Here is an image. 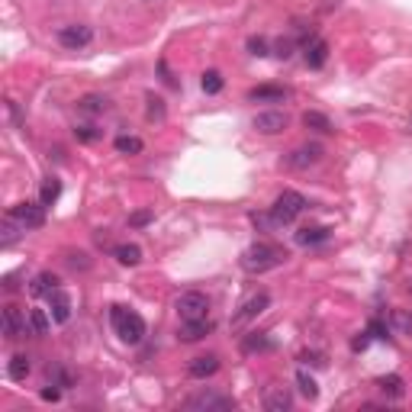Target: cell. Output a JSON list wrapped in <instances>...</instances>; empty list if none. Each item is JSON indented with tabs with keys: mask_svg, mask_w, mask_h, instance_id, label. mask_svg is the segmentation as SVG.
Returning <instances> with one entry per match:
<instances>
[{
	"mask_svg": "<svg viewBox=\"0 0 412 412\" xmlns=\"http://www.w3.org/2000/svg\"><path fill=\"white\" fill-rule=\"evenodd\" d=\"M287 261V252L281 245H271V242H254L242 252V268L248 274H264V271H274Z\"/></svg>",
	"mask_w": 412,
	"mask_h": 412,
	"instance_id": "obj_1",
	"label": "cell"
},
{
	"mask_svg": "<svg viewBox=\"0 0 412 412\" xmlns=\"http://www.w3.org/2000/svg\"><path fill=\"white\" fill-rule=\"evenodd\" d=\"M110 322H113V332H116L120 341H126V345H139L142 338H145V319H142L135 309L113 306L110 309Z\"/></svg>",
	"mask_w": 412,
	"mask_h": 412,
	"instance_id": "obj_2",
	"label": "cell"
},
{
	"mask_svg": "<svg viewBox=\"0 0 412 412\" xmlns=\"http://www.w3.org/2000/svg\"><path fill=\"white\" fill-rule=\"evenodd\" d=\"M303 209H306V197L297 194V190H283L281 197L274 200L271 216L277 225H290V223H297V216H300Z\"/></svg>",
	"mask_w": 412,
	"mask_h": 412,
	"instance_id": "obj_3",
	"label": "cell"
},
{
	"mask_svg": "<svg viewBox=\"0 0 412 412\" xmlns=\"http://www.w3.org/2000/svg\"><path fill=\"white\" fill-rule=\"evenodd\" d=\"M322 155H326V149H322L319 142H303V145H297V149L283 158V165H287L290 171H309L312 165L322 161Z\"/></svg>",
	"mask_w": 412,
	"mask_h": 412,
	"instance_id": "obj_4",
	"label": "cell"
},
{
	"mask_svg": "<svg viewBox=\"0 0 412 412\" xmlns=\"http://www.w3.org/2000/svg\"><path fill=\"white\" fill-rule=\"evenodd\" d=\"M268 306H271V293H268V290L252 293V297H248V300L238 306V312L232 316V328H245L248 322H254V319L261 316Z\"/></svg>",
	"mask_w": 412,
	"mask_h": 412,
	"instance_id": "obj_5",
	"label": "cell"
},
{
	"mask_svg": "<svg viewBox=\"0 0 412 412\" xmlns=\"http://www.w3.org/2000/svg\"><path fill=\"white\" fill-rule=\"evenodd\" d=\"M187 409H197V412H225V409H235V400L232 396H223V393H213V390H203V393L190 396Z\"/></svg>",
	"mask_w": 412,
	"mask_h": 412,
	"instance_id": "obj_6",
	"label": "cell"
},
{
	"mask_svg": "<svg viewBox=\"0 0 412 412\" xmlns=\"http://www.w3.org/2000/svg\"><path fill=\"white\" fill-rule=\"evenodd\" d=\"M10 216L17 219L23 229H42L46 225V203H17L10 209Z\"/></svg>",
	"mask_w": 412,
	"mask_h": 412,
	"instance_id": "obj_7",
	"label": "cell"
},
{
	"mask_svg": "<svg viewBox=\"0 0 412 412\" xmlns=\"http://www.w3.org/2000/svg\"><path fill=\"white\" fill-rule=\"evenodd\" d=\"M206 309H209V300H206V293L200 290H187L178 297V316L180 319H203Z\"/></svg>",
	"mask_w": 412,
	"mask_h": 412,
	"instance_id": "obj_8",
	"label": "cell"
},
{
	"mask_svg": "<svg viewBox=\"0 0 412 412\" xmlns=\"http://www.w3.org/2000/svg\"><path fill=\"white\" fill-rule=\"evenodd\" d=\"M0 332H3V338H10V341H17V338L26 335V319H23V312H19L17 306H3Z\"/></svg>",
	"mask_w": 412,
	"mask_h": 412,
	"instance_id": "obj_9",
	"label": "cell"
},
{
	"mask_svg": "<svg viewBox=\"0 0 412 412\" xmlns=\"http://www.w3.org/2000/svg\"><path fill=\"white\" fill-rule=\"evenodd\" d=\"M91 39H94V29L91 26H81V23H77V26H62L58 29V42H62V46L65 48H84V46H91Z\"/></svg>",
	"mask_w": 412,
	"mask_h": 412,
	"instance_id": "obj_10",
	"label": "cell"
},
{
	"mask_svg": "<svg viewBox=\"0 0 412 412\" xmlns=\"http://www.w3.org/2000/svg\"><path fill=\"white\" fill-rule=\"evenodd\" d=\"M254 129L264 132V135H277V132L287 129V113L281 110H264L254 116Z\"/></svg>",
	"mask_w": 412,
	"mask_h": 412,
	"instance_id": "obj_11",
	"label": "cell"
},
{
	"mask_svg": "<svg viewBox=\"0 0 412 412\" xmlns=\"http://www.w3.org/2000/svg\"><path fill=\"white\" fill-rule=\"evenodd\" d=\"M213 332V322L209 319H180V341H200Z\"/></svg>",
	"mask_w": 412,
	"mask_h": 412,
	"instance_id": "obj_12",
	"label": "cell"
},
{
	"mask_svg": "<svg viewBox=\"0 0 412 412\" xmlns=\"http://www.w3.org/2000/svg\"><path fill=\"white\" fill-rule=\"evenodd\" d=\"M48 312H52V319H55L58 326H65L68 319H71V297L62 287L55 293H48Z\"/></svg>",
	"mask_w": 412,
	"mask_h": 412,
	"instance_id": "obj_13",
	"label": "cell"
},
{
	"mask_svg": "<svg viewBox=\"0 0 412 412\" xmlns=\"http://www.w3.org/2000/svg\"><path fill=\"white\" fill-rule=\"evenodd\" d=\"M293 406V396L287 386H268L264 390V409L268 412H287Z\"/></svg>",
	"mask_w": 412,
	"mask_h": 412,
	"instance_id": "obj_14",
	"label": "cell"
},
{
	"mask_svg": "<svg viewBox=\"0 0 412 412\" xmlns=\"http://www.w3.org/2000/svg\"><path fill=\"white\" fill-rule=\"evenodd\" d=\"M216 371H219V357L216 355H200L187 364V374L194 377V380H206V377H213Z\"/></svg>",
	"mask_w": 412,
	"mask_h": 412,
	"instance_id": "obj_15",
	"label": "cell"
},
{
	"mask_svg": "<svg viewBox=\"0 0 412 412\" xmlns=\"http://www.w3.org/2000/svg\"><path fill=\"white\" fill-rule=\"evenodd\" d=\"M303 55H306V65L309 68H322L328 62V42H326V39H306Z\"/></svg>",
	"mask_w": 412,
	"mask_h": 412,
	"instance_id": "obj_16",
	"label": "cell"
},
{
	"mask_svg": "<svg viewBox=\"0 0 412 412\" xmlns=\"http://www.w3.org/2000/svg\"><path fill=\"white\" fill-rule=\"evenodd\" d=\"M248 100L252 103H281V100H287V91H283V87H274V84H261V87H252V91H248Z\"/></svg>",
	"mask_w": 412,
	"mask_h": 412,
	"instance_id": "obj_17",
	"label": "cell"
},
{
	"mask_svg": "<svg viewBox=\"0 0 412 412\" xmlns=\"http://www.w3.org/2000/svg\"><path fill=\"white\" fill-rule=\"evenodd\" d=\"M58 277L52 271H42V274H36V277H32V283H29V293H32V297H48V293H55L58 290Z\"/></svg>",
	"mask_w": 412,
	"mask_h": 412,
	"instance_id": "obj_18",
	"label": "cell"
},
{
	"mask_svg": "<svg viewBox=\"0 0 412 412\" xmlns=\"http://www.w3.org/2000/svg\"><path fill=\"white\" fill-rule=\"evenodd\" d=\"M377 386H380V393L390 396V400H403L406 396V384H403V377L400 374H386L377 380Z\"/></svg>",
	"mask_w": 412,
	"mask_h": 412,
	"instance_id": "obj_19",
	"label": "cell"
},
{
	"mask_svg": "<svg viewBox=\"0 0 412 412\" xmlns=\"http://www.w3.org/2000/svg\"><path fill=\"white\" fill-rule=\"evenodd\" d=\"M242 351L245 355H254V351H274V341L264 332H248L242 338Z\"/></svg>",
	"mask_w": 412,
	"mask_h": 412,
	"instance_id": "obj_20",
	"label": "cell"
},
{
	"mask_svg": "<svg viewBox=\"0 0 412 412\" xmlns=\"http://www.w3.org/2000/svg\"><path fill=\"white\" fill-rule=\"evenodd\" d=\"M390 328H393L396 335L412 338V312L409 309H393V312H390Z\"/></svg>",
	"mask_w": 412,
	"mask_h": 412,
	"instance_id": "obj_21",
	"label": "cell"
},
{
	"mask_svg": "<svg viewBox=\"0 0 412 412\" xmlns=\"http://www.w3.org/2000/svg\"><path fill=\"white\" fill-rule=\"evenodd\" d=\"M113 258L122 264V268H135L142 261V248L139 245H116L113 248Z\"/></svg>",
	"mask_w": 412,
	"mask_h": 412,
	"instance_id": "obj_22",
	"label": "cell"
},
{
	"mask_svg": "<svg viewBox=\"0 0 412 412\" xmlns=\"http://www.w3.org/2000/svg\"><path fill=\"white\" fill-rule=\"evenodd\" d=\"M303 126H306V129H316V132H335L332 120H328L326 113H319V110H306V113H303Z\"/></svg>",
	"mask_w": 412,
	"mask_h": 412,
	"instance_id": "obj_23",
	"label": "cell"
},
{
	"mask_svg": "<svg viewBox=\"0 0 412 412\" xmlns=\"http://www.w3.org/2000/svg\"><path fill=\"white\" fill-rule=\"evenodd\" d=\"M106 106H110V100H106V97H100V94H87V97H81V100H77V110L87 113V116L106 113Z\"/></svg>",
	"mask_w": 412,
	"mask_h": 412,
	"instance_id": "obj_24",
	"label": "cell"
},
{
	"mask_svg": "<svg viewBox=\"0 0 412 412\" xmlns=\"http://www.w3.org/2000/svg\"><path fill=\"white\" fill-rule=\"evenodd\" d=\"M19 232H26V229H23V225H19L17 219L7 213V216H3V225H0V245H3V248H10V245L17 242Z\"/></svg>",
	"mask_w": 412,
	"mask_h": 412,
	"instance_id": "obj_25",
	"label": "cell"
},
{
	"mask_svg": "<svg viewBox=\"0 0 412 412\" xmlns=\"http://www.w3.org/2000/svg\"><path fill=\"white\" fill-rule=\"evenodd\" d=\"M52 322H55V319L48 316L46 309H29V326H32L36 335H46L48 328H52Z\"/></svg>",
	"mask_w": 412,
	"mask_h": 412,
	"instance_id": "obj_26",
	"label": "cell"
},
{
	"mask_svg": "<svg viewBox=\"0 0 412 412\" xmlns=\"http://www.w3.org/2000/svg\"><path fill=\"white\" fill-rule=\"evenodd\" d=\"M326 238H328L326 225H312V229H300L297 232V242L300 245H319V242H326Z\"/></svg>",
	"mask_w": 412,
	"mask_h": 412,
	"instance_id": "obj_27",
	"label": "cell"
},
{
	"mask_svg": "<svg viewBox=\"0 0 412 412\" xmlns=\"http://www.w3.org/2000/svg\"><path fill=\"white\" fill-rule=\"evenodd\" d=\"M7 374H10V380H26L29 357L26 355H13V357H10V364H7Z\"/></svg>",
	"mask_w": 412,
	"mask_h": 412,
	"instance_id": "obj_28",
	"label": "cell"
},
{
	"mask_svg": "<svg viewBox=\"0 0 412 412\" xmlns=\"http://www.w3.org/2000/svg\"><path fill=\"white\" fill-rule=\"evenodd\" d=\"M113 145H116V151H120V155H142V149H145V145H142V139H135V135H120Z\"/></svg>",
	"mask_w": 412,
	"mask_h": 412,
	"instance_id": "obj_29",
	"label": "cell"
},
{
	"mask_svg": "<svg viewBox=\"0 0 412 412\" xmlns=\"http://www.w3.org/2000/svg\"><path fill=\"white\" fill-rule=\"evenodd\" d=\"M297 384H300V393L306 396V400H316V396H319V384H316V377H312V374L297 371Z\"/></svg>",
	"mask_w": 412,
	"mask_h": 412,
	"instance_id": "obj_30",
	"label": "cell"
},
{
	"mask_svg": "<svg viewBox=\"0 0 412 412\" xmlns=\"http://www.w3.org/2000/svg\"><path fill=\"white\" fill-rule=\"evenodd\" d=\"M145 103H149V106H145V113H149V120L155 122V120H165V116H168V110H165V100H161V97H155V94H149L145 97Z\"/></svg>",
	"mask_w": 412,
	"mask_h": 412,
	"instance_id": "obj_31",
	"label": "cell"
},
{
	"mask_svg": "<svg viewBox=\"0 0 412 412\" xmlns=\"http://www.w3.org/2000/svg\"><path fill=\"white\" fill-rule=\"evenodd\" d=\"M58 197H62V180H58V178H48L46 184H42V203L52 206Z\"/></svg>",
	"mask_w": 412,
	"mask_h": 412,
	"instance_id": "obj_32",
	"label": "cell"
},
{
	"mask_svg": "<svg viewBox=\"0 0 412 412\" xmlns=\"http://www.w3.org/2000/svg\"><path fill=\"white\" fill-rule=\"evenodd\" d=\"M200 84H203L206 94H219V91H223V75H219V71H206Z\"/></svg>",
	"mask_w": 412,
	"mask_h": 412,
	"instance_id": "obj_33",
	"label": "cell"
},
{
	"mask_svg": "<svg viewBox=\"0 0 412 412\" xmlns=\"http://www.w3.org/2000/svg\"><path fill=\"white\" fill-rule=\"evenodd\" d=\"M248 55H254V58L268 55V39H264V36H252V39H248Z\"/></svg>",
	"mask_w": 412,
	"mask_h": 412,
	"instance_id": "obj_34",
	"label": "cell"
},
{
	"mask_svg": "<svg viewBox=\"0 0 412 412\" xmlns=\"http://www.w3.org/2000/svg\"><path fill=\"white\" fill-rule=\"evenodd\" d=\"M252 223H254V229H261V232H271L274 225V216H271V209L268 213H252Z\"/></svg>",
	"mask_w": 412,
	"mask_h": 412,
	"instance_id": "obj_35",
	"label": "cell"
},
{
	"mask_svg": "<svg viewBox=\"0 0 412 412\" xmlns=\"http://www.w3.org/2000/svg\"><path fill=\"white\" fill-rule=\"evenodd\" d=\"M75 135H77V142H97L100 139V129H94V126H77Z\"/></svg>",
	"mask_w": 412,
	"mask_h": 412,
	"instance_id": "obj_36",
	"label": "cell"
},
{
	"mask_svg": "<svg viewBox=\"0 0 412 412\" xmlns=\"http://www.w3.org/2000/svg\"><path fill=\"white\" fill-rule=\"evenodd\" d=\"M274 55H277V58H283V62H287V58L293 55V39H281V42L274 46Z\"/></svg>",
	"mask_w": 412,
	"mask_h": 412,
	"instance_id": "obj_37",
	"label": "cell"
},
{
	"mask_svg": "<svg viewBox=\"0 0 412 412\" xmlns=\"http://www.w3.org/2000/svg\"><path fill=\"white\" fill-rule=\"evenodd\" d=\"M68 264H71V268H81V271H87V268H91V258H87L84 252H71V254H68Z\"/></svg>",
	"mask_w": 412,
	"mask_h": 412,
	"instance_id": "obj_38",
	"label": "cell"
},
{
	"mask_svg": "<svg viewBox=\"0 0 412 412\" xmlns=\"http://www.w3.org/2000/svg\"><path fill=\"white\" fill-rule=\"evenodd\" d=\"M367 335L386 338V322H380V319H371V326H367Z\"/></svg>",
	"mask_w": 412,
	"mask_h": 412,
	"instance_id": "obj_39",
	"label": "cell"
},
{
	"mask_svg": "<svg viewBox=\"0 0 412 412\" xmlns=\"http://www.w3.org/2000/svg\"><path fill=\"white\" fill-rule=\"evenodd\" d=\"M300 361H303V364H312V367H326V361H322V355H319V351H303Z\"/></svg>",
	"mask_w": 412,
	"mask_h": 412,
	"instance_id": "obj_40",
	"label": "cell"
},
{
	"mask_svg": "<svg viewBox=\"0 0 412 412\" xmlns=\"http://www.w3.org/2000/svg\"><path fill=\"white\" fill-rule=\"evenodd\" d=\"M52 384L71 386V374H68V371H62V367H55V371H52Z\"/></svg>",
	"mask_w": 412,
	"mask_h": 412,
	"instance_id": "obj_41",
	"label": "cell"
},
{
	"mask_svg": "<svg viewBox=\"0 0 412 412\" xmlns=\"http://www.w3.org/2000/svg\"><path fill=\"white\" fill-rule=\"evenodd\" d=\"M58 396H62V390H58V384H48L46 390H42V400H46V403H58Z\"/></svg>",
	"mask_w": 412,
	"mask_h": 412,
	"instance_id": "obj_42",
	"label": "cell"
},
{
	"mask_svg": "<svg viewBox=\"0 0 412 412\" xmlns=\"http://www.w3.org/2000/svg\"><path fill=\"white\" fill-rule=\"evenodd\" d=\"M151 223V213L149 209H142V213H132L129 216V225H149Z\"/></svg>",
	"mask_w": 412,
	"mask_h": 412,
	"instance_id": "obj_43",
	"label": "cell"
},
{
	"mask_svg": "<svg viewBox=\"0 0 412 412\" xmlns=\"http://www.w3.org/2000/svg\"><path fill=\"white\" fill-rule=\"evenodd\" d=\"M409 290H412V283H409Z\"/></svg>",
	"mask_w": 412,
	"mask_h": 412,
	"instance_id": "obj_44",
	"label": "cell"
}]
</instances>
